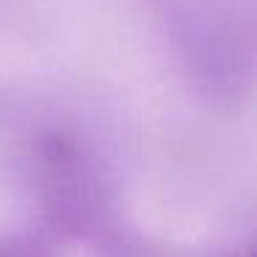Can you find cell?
I'll return each instance as SVG.
<instances>
[{
	"instance_id": "1",
	"label": "cell",
	"mask_w": 257,
	"mask_h": 257,
	"mask_svg": "<svg viewBox=\"0 0 257 257\" xmlns=\"http://www.w3.org/2000/svg\"><path fill=\"white\" fill-rule=\"evenodd\" d=\"M0 257H50L34 243L25 240H0Z\"/></svg>"
}]
</instances>
